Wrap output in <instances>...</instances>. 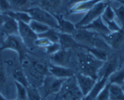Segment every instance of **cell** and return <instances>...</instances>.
<instances>
[{"mask_svg":"<svg viewBox=\"0 0 124 100\" xmlns=\"http://www.w3.org/2000/svg\"><path fill=\"white\" fill-rule=\"evenodd\" d=\"M78 60L81 73L97 80L98 72L105 62L98 60L88 52L79 53Z\"/></svg>","mask_w":124,"mask_h":100,"instance_id":"1","label":"cell"},{"mask_svg":"<svg viewBox=\"0 0 124 100\" xmlns=\"http://www.w3.org/2000/svg\"><path fill=\"white\" fill-rule=\"evenodd\" d=\"M0 50L10 49L15 51L18 54L19 60L21 64L25 59L27 48L24 44L19 35L6 36V37L1 40Z\"/></svg>","mask_w":124,"mask_h":100,"instance_id":"2","label":"cell"},{"mask_svg":"<svg viewBox=\"0 0 124 100\" xmlns=\"http://www.w3.org/2000/svg\"><path fill=\"white\" fill-rule=\"evenodd\" d=\"M56 95L63 100H83L84 98L78 86L75 76L65 81L60 92Z\"/></svg>","mask_w":124,"mask_h":100,"instance_id":"3","label":"cell"},{"mask_svg":"<svg viewBox=\"0 0 124 100\" xmlns=\"http://www.w3.org/2000/svg\"><path fill=\"white\" fill-rule=\"evenodd\" d=\"M24 11L30 14L33 20L46 24L51 28L55 29L56 30L58 29V22L56 19L53 16V13H50L47 10L35 7L29 8Z\"/></svg>","mask_w":124,"mask_h":100,"instance_id":"4","label":"cell"},{"mask_svg":"<svg viewBox=\"0 0 124 100\" xmlns=\"http://www.w3.org/2000/svg\"><path fill=\"white\" fill-rule=\"evenodd\" d=\"M66 80L56 78L51 75L46 76L41 84L42 100L50 95H57Z\"/></svg>","mask_w":124,"mask_h":100,"instance_id":"5","label":"cell"},{"mask_svg":"<svg viewBox=\"0 0 124 100\" xmlns=\"http://www.w3.org/2000/svg\"><path fill=\"white\" fill-rule=\"evenodd\" d=\"M108 4H110L107 0H103L98 2L90 10L86 12L84 16L79 21L75 24L76 29L88 25L92 21H93L94 19L101 16L104 12V10Z\"/></svg>","mask_w":124,"mask_h":100,"instance_id":"6","label":"cell"},{"mask_svg":"<svg viewBox=\"0 0 124 100\" xmlns=\"http://www.w3.org/2000/svg\"><path fill=\"white\" fill-rule=\"evenodd\" d=\"M78 43L85 47H93L99 34L87 29L77 28L72 34Z\"/></svg>","mask_w":124,"mask_h":100,"instance_id":"7","label":"cell"},{"mask_svg":"<svg viewBox=\"0 0 124 100\" xmlns=\"http://www.w3.org/2000/svg\"><path fill=\"white\" fill-rule=\"evenodd\" d=\"M19 36L27 48L35 46V41L38 38V35L33 31L29 24L23 22H18Z\"/></svg>","mask_w":124,"mask_h":100,"instance_id":"8","label":"cell"},{"mask_svg":"<svg viewBox=\"0 0 124 100\" xmlns=\"http://www.w3.org/2000/svg\"><path fill=\"white\" fill-rule=\"evenodd\" d=\"M75 79L78 86L81 90L84 97H85L90 93L97 81L96 80L82 73H78L76 75Z\"/></svg>","mask_w":124,"mask_h":100,"instance_id":"9","label":"cell"},{"mask_svg":"<svg viewBox=\"0 0 124 100\" xmlns=\"http://www.w3.org/2000/svg\"><path fill=\"white\" fill-rule=\"evenodd\" d=\"M48 72L51 75L61 79H68L75 76V72L68 67L50 64L47 67Z\"/></svg>","mask_w":124,"mask_h":100,"instance_id":"10","label":"cell"},{"mask_svg":"<svg viewBox=\"0 0 124 100\" xmlns=\"http://www.w3.org/2000/svg\"><path fill=\"white\" fill-rule=\"evenodd\" d=\"M59 43L60 44L61 48L64 49H85L86 47L82 45L77 42L73 37L72 34L66 33H62L59 32Z\"/></svg>","mask_w":124,"mask_h":100,"instance_id":"11","label":"cell"},{"mask_svg":"<svg viewBox=\"0 0 124 100\" xmlns=\"http://www.w3.org/2000/svg\"><path fill=\"white\" fill-rule=\"evenodd\" d=\"M101 36L110 48L118 49L124 42V29Z\"/></svg>","mask_w":124,"mask_h":100,"instance_id":"12","label":"cell"},{"mask_svg":"<svg viewBox=\"0 0 124 100\" xmlns=\"http://www.w3.org/2000/svg\"><path fill=\"white\" fill-rule=\"evenodd\" d=\"M71 59L70 49H61L54 54L51 55L50 60L52 64L58 66L67 67Z\"/></svg>","mask_w":124,"mask_h":100,"instance_id":"13","label":"cell"},{"mask_svg":"<svg viewBox=\"0 0 124 100\" xmlns=\"http://www.w3.org/2000/svg\"><path fill=\"white\" fill-rule=\"evenodd\" d=\"M81 28L87 29V30H90V31H93V32L98 34L100 36L107 35L111 33L109 31L106 24H105L104 21L103 20L101 16L94 19L93 21L90 23L89 24L84 27H82Z\"/></svg>","mask_w":124,"mask_h":100,"instance_id":"14","label":"cell"},{"mask_svg":"<svg viewBox=\"0 0 124 100\" xmlns=\"http://www.w3.org/2000/svg\"><path fill=\"white\" fill-rule=\"evenodd\" d=\"M5 15L4 21L0 30L3 32L5 36L19 35V25L18 22L13 18Z\"/></svg>","mask_w":124,"mask_h":100,"instance_id":"15","label":"cell"},{"mask_svg":"<svg viewBox=\"0 0 124 100\" xmlns=\"http://www.w3.org/2000/svg\"><path fill=\"white\" fill-rule=\"evenodd\" d=\"M53 14L58 22L57 30H58V32L73 34V33L76 31V28L75 25L73 24L71 22L65 19L61 15L54 14V13H53Z\"/></svg>","mask_w":124,"mask_h":100,"instance_id":"16","label":"cell"},{"mask_svg":"<svg viewBox=\"0 0 124 100\" xmlns=\"http://www.w3.org/2000/svg\"><path fill=\"white\" fill-rule=\"evenodd\" d=\"M101 1H103V0H87V1H84L70 8L69 13L75 14V13L87 12L89 10H90L93 6H95L98 2Z\"/></svg>","mask_w":124,"mask_h":100,"instance_id":"17","label":"cell"},{"mask_svg":"<svg viewBox=\"0 0 124 100\" xmlns=\"http://www.w3.org/2000/svg\"><path fill=\"white\" fill-rule=\"evenodd\" d=\"M47 67L41 63H35L30 69V75L37 81L42 83L44 78L46 77Z\"/></svg>","mask_w":124,"mask_h":100,"instance_id":"18","label":"cell"},{"mask_svg":"<svg viewBox=\"0 0 124 100\" xmlns=\"http://www.w3.org/2000/svg\"><path fill=\"white\" fill-rule=\"evenodd\" d=\"M117 61L116 59H114L111 61H106L104 63V65L102 66L98 72V79L104 76L108 77L113 72L117 70Z\"/></svg>","mask_w":124,"mask_h":100,"instance_id":"19","label":"cell"},{"mask_svg":"<svg viewBox=\"0 0 124 100\" xmlns=\"http://www.w3.org/2000/svg\"><path fill=\"white\" fill-rule=\"evenodd\" d=\"M3 14L13 18L17 22H23L28 24L31 20V18L30 17V14L25 11L10 10Z\"/></svg>","mask_w":124,"mask_h":100,"instance_id":"20","label":"cell"},{"mask_svg":"<svg viewBox=\"0 0 124 100\" xmlns=\"http://www.w3.org/2000/svg\"><path fill=\"white\" fill-rule=\"evenodd\" d=\"M108 82L110 84L122 86L124 84V68L116 70L108 78Z\"/></svg>","mask_w":124,"mask_h":100,"instance_id":"21","label":"cell"},{"mask_svg":"<svg viewBox=\"0 0 124 100\" xmlns=\"http://www.w3.org/2000/svg\"><path fill=\"white\" fill-rule=\"evenodd\" d=\"M85 49L87 51L88 53L92 54L93 57L100 61L106 62L108 60V54L107 51L94 47H86Z\"/></svg>","mask_w":124,"mask_h":100,"instance_id":"22","label":"cell"},{"mask_svg":"<svg viewBox=\"0 0 124 100\" xmlns=\"http://www.w3.org/2000/svg\"><path fill=\"white\" fill-rule=\"evenodd\" d=\"M110 100H124V90L122 86L110 84Z\"/></svg>","mask_w":124,"mask_h":100,"instance_id":"23","label":"cell"},{"mask_svg":"<svg viewBox=\"0 0 124 100\" xmlns=\"http://www.w3.org/2000/svg\"><path fill=\"white\" fill-rule=\"evenodd\" d=\"M13 77L14 81L22 84L26 88L30 85L27 77L21 68H17L13 72Z\"/></svg>","mask_w":124,"mask_h":100,"instance_id":"24","label":"cell"},{"mask_svg":"<svg viewBox=\"0 0 124 100\" xmlns=\"http://www.w3.org/2000/svg\"><path fill=\"white\" fill-rule=\"evenodd\" d=\"M29 25L33 30V31L37 35L44 33L50 28L46 24H44L38 21L33 20V19H31V21L29 22Z\"/></svg>","mask_w":124,"mask_h":100,"instance_id":"25","label":"cell"},{"mask_svg":"<svg viewBox=\"0 0 124 100\" xmlns=\"http://www.w3.org/2000/svg\"><path fill=\"white\" fill-rule=\"evenodd\" d=\"M58 33H59L58 31H56V30H55V29L50 28L49 30H47L44 33L38 35V37H44V38L49 40L52 43H58V42H59V34H58Z\"/></svg>","mask_w":124,"mask_h":100,"instance_id":"26","label":"cell"},{"mask_svg":"<svg viewBox=\"0 0 124 100\" xmlns=\"http://www.w3.org/2000/svg\"><path fill=\"white\" fill-rule=\"evenodd\" d=\"M16 92V98L19 100H27L28 95L27 88L22 84L14 81Z\"/></svg>","mask_w":124,"mask_h":100,"instance_id":"27","label":"cell"},{"mask_svg":"<svg viewBox=\"0 0 124 100\" xmlns=\"http://www.w3.org/2000/svg\"><path fill=\"white\" fill-rule=\"evenodd\" d=\"M113 8L115 13V19H117L121 27L124 29V6L121 4L119 7H113Z\"/></svg>","mask_w":124,"mask_h":100,"instance_id":"28","label":"cell"},{"mask_svg":"<svg viewBox=\"0 0 124 100\" xmlns=\"http://www.w3.org/2000/svg\"><path fill=\"white\" fill-rule=\"evenodd\" d=\"M28 95L27 100H42V96H41L39 90L35 87L30 84L27 87Z\"/></svg>","mask_w":124,"mask_h":100,"instance_id":"29","label":"cell"},{"mask_svg":"<svg viewBox=\"0 0 124 100\" xmlns=\"http://www.w3.org/2000/svg\"><path fill=\"white\" fill-rule=\"evenodd\" d=\"M103 20H115V13L113 7L110 4L108 5L101 15Z\"/></svg>","mask_w":124,"mask_h":100,"instance_id":"30","label":"cell"},{"mask_svg":"<svg viewBox=\"0 0 124 100\" xmlns=\"http://www.w3.org/2000/svg\"><path fill=\"white\" fill-rule=\"evenodd\" d=\"M110 83L107 82L106 85L98 93L96 100H110Z\"/></svg>","mask_w":124,"mask_h":100,"instance_id":"31","label":"cell"},{"mask_svg":"<svg viewBox=\"0 0 124 100\" xmlns=\"http://www.w3.org/2000/svg\"><path fill=\"white\" fill-rule=\"evenodd\" d=\"M62 0H42V5L45 7L50 9L59 8Z\"/></svg>","mask_w":124,"mask_h":100,"instance_id":"32","label":"cell"},{"mask_svg":"<svg viewBox=\"0 0 124 100\" xmlns=\"http://www.w3.org/2000/svg\"><path fill=\"white\" fill-rule=\"evenodd\" d=\"M11 8H25L29 5V0H9Z\"/></svg>","mask_w":124,"mask_h":100,"instance_id":"33","label":"cell"},{"mask_svg":"<svg viewBox=\"0 0 124 100\" xmlns=\"http://www.w3.org/2000/svg\"><path fill=\"white\" fill-rule=\"evenodd\" d=\"M107 27L108 28L110 32H116V31H120L122 30V28L119 25V24L116 22V20H104Z\"/></svg>","mask_w":124,"mask_h":100,"instance_id":"34","label":"cell"},{"mask_svg":"<svg viewBox=\"0 0 124 100\" xmlns=\"http://www.w3.org/2000/svg\"><path fill=\"white\" fill-rule=\"evenodd\" d=\"M6 77L4 70L2 66H0V93L3 95V92L6 91Z\"/></svg>","mask_w":124,"mask_h":100,"instance_id":"35","label":"cell"},{"mask_svg":"<svg viewBox=\"0 0 124 100\" xmlns=\"http://www.w3.org/2000/svg\"><path fill=\"white\" fill-rule=\"evenodd\" d=\"M52 42H51L49 40L44 37H38V38L35 41V46L41 48H46L47 46L50 45Z\"/></svg>","mask_w":124,"mask_h":100,"instance_id":"36","label":"cell"},{"mask_svg":"<svg viewBox=\"0 0 124 100\" xmlns=\"http://www.w3.org/2000/svg\"><path fill=\"white\" fill-rule=\"evenodd\" d=\"M45 49H46L47 54L51 55L58 52L61 48L60 44L59 43V42H58V43H52L50 45L47 46Z\"/></svg>","mask_w":124,"mask_h":100,"instance_id":"37","label":"cell"},{"mask_svg":"<svg viewBox=\"0 0 124 100\" xmlns=\"http://www.w3.org/2000/svg\"><path fill=\"white\" fill-rule=\"evenodd\" d=\"M12 10L9 0H0V12L5 13Z\"/></svg>","mask_w":124,"mask_h":100,"instance_id":"38","label":"cell"},{"mask_svg":"<svg viewBox=\"0 0 124 100\" xmlns=\"http://www.w3.org/2000/svg\"><path fill=\"white\" fill-rule=\"evenodd\" d=\"M85 1H87V0H70V1H69V3H68V6H69L70 8H71V7L75 6V5Z\"/></svg>","mask_w":124,"mask_h":100,"instance_id":"39","label":"cell"},{"mask_svg":"<svg viewBox=\"0 0 124 100\" xmlns=\"http://www.w3.org/2000/svg\"><path fill=\"white\" fill-rule=\"evenodd\" d=\"M5 15L3 13H1L0 14V29H1V27H2V24H3L4 21Z\"/></svg>","mask_w":124,"mask_h":100,"instance_id":"40","label":"cell"},{"mask_svg":"<svg viewBox=\"0 0 124 100\" xmlns=\"http://www.w3.org/2000/svg\"><path fill=\"white\" fill-rule=\"evenodd\" d=\"M4 36H5V34L3 33V32H2V31L0 30V40H1L3 39Z\"/></svg>","mask_w":124,"mask_h":100,"instance_id":"41","label":"cell"},{"mask_svg":"<svg viewBox=\"0 0 124 100\" xmlns=\"http://www.w3.org/2000/svg\"><path fill=\"white\" fill-rule=\"evenodd\" d=\"M0 100H7V99L2 93H0Z\"/></svg>","mask_w":124,"mask_h":100,"instance_id":"42","label":"cell"},{"mask_svg":"<svg viewBox=\"0 0 124 100\" xmlns=\"http://www.w3.org/2000/svg\"><path fill=\"white\" fill-rule=\"evenodd\" d=\"M115 1H118V2H120V3L122 4V5H124V0H115Z\"/></svg>","mask_w":124,"mask_h":100,"instance_id":"43","label":"cell"},{"mask_svg":"<svg viewBox=\"0 0 124 100\" xmlns=\"http://www.w3.org/2000/svg\"><path fill=\"white\" fill-rule=\"evenodd\" d=\"M122 89H124V84L123 86H122Z\"/></svg>","mask_w":124,"mask_h":100,"instance_id":"44","label":"cell"},{"mask_svg":"<svg viewBox=\"0 0 124 100\" xmlns=\"http://www.w3.org/2000/svg\"><path fill=\"white\" fill-rule=\"evenodd\" d=\"M18 100L17 98H16V99H14V100Z\"/></svg>","mask_w":124,"mask_h":100,"instance_id":"45","label":"cell"},{"mask_svg":"<svg viewBox=\"0 0 124 100\" xmlns=\"http://www.w3.org/2000/svg\"><path fill=\"white\" fill-rule=\"evenodd\" d=\"M123 61H124V59H123Z\"/></svg>","mask_w":124,"mask_h":100,"instance_id":"46","label":"cell"},{"mask_svg":"<svg viewBox=\"0 0 124 100\" xmlns=\"http://www.w3.org/2000/svg\"><path fill=\"white\" fill-rule=\"evenodd\" d=\"M1 12H0V14H1Z\"/></svg>","mask_w":124,"mask_h":100,"instance_id":"47","label":"cell"},{"mask_svg":"<svg viewBox=\"0 0 124 100\" xmlns=\"http://www.w3.org/2000/svg\"></svg>","mask_w":124,"mask_h":100,"instance_id":"48","label":"cell"},{"mask_svg":"<svg viewBox=\"0 0 124 100\" xmlns=\"http://www.w3.org/2000/svg\"></svg>","mask_w":124,"mask_h":100,"instance_id":"49","label":"cell"}]
</instances>
